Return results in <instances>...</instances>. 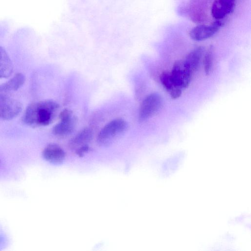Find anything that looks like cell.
<instances>
[{"mask_svg":"<svg viewBox=\"0 0 251 251\" xmlns=\"http://www.w3.org/2000/svg\"><path fill=\"white\" fill-rule=\"evenodd\" d=\"M58 109V104L51 100L33 103L27 107L23 121L32 126H46L52 122Z\"/></svg>","mask_w":251,"mask_h":251,"instance_id":"6da1fadb","label":"cell"},{"mask_svg":"<svg viewBox=\"0 0 251 251\" xmlns=\"http://www.w3.org/2000/svg\"><path fill=\"white\" fill-rule=\"evenodd\" d=\"M127 128V124L122 119L111 121L100 130L97 136V142L101 146L110 145L115 139L125 132Z\"/></svg>","mask_w":251,"mask_h":251,"instance_id":"7a4b0ae2","label":"cell"},{"mask_svg":"<svg viewBox=\"0 0 251 251\" xmlns=\"http://www.w3.org/2000/svg\"><path fill=\"white\" fill-rule=\"evenodd\" d=\"M162 99L157 93L148 95L142 101L139 107L138 118L143 122L153 116L161 108Z\"/></svg>","mask_w":251,"mask_h":251,"instance_id":"3957f363","label":"cell"},{"mask_svg":"<svg viewBox=\"0 0 251 251\" xmlns=\"http://www.w3.org/2000/svg\"><path fill=\"white\" fill-rule=\"evenodd\" d=\"M22 110V105L18 100L0 93V118L11 120L17 116Z\"/></svg>","mask_w":251,"mask_h":251,"instance_id":"277c9868","label":"cell"},{"mask_svg":"<svg viewBox=\"0 0 251 251\" xmlns=\"http://www.w3.org/2000/svg\"><path fill=\"white\" fill-rule=\"evenodd\" d=\"M60 121L53 128V133L58 137H64L71 134L74 130L76 119L73 112L68 109L63 110L59 114Z\"/></svg>","mask_w":251,"mask_h":251,"instance_id":"5b68a950","label":"cell"},{"mask_svg":"<svg viewBox=\"0 0 251 251\" xmlns=\"http://www.w3.org/2000/svg\"><path fill=\"white\" fill-rule=\"evenodd\" d=\"M170 74L175 85L182 89L189 86L193 75L183 60L177 61L174 63Z\"/></svg>","mask_w":251,"mask_h":251,"instance_id":"8992f818","label":"cell"},{"mask_svg":"<svg viewBox=\"0 0 251 251\" xmlns=\"http://www.w3.org/2000/svg\"><path fill=\"white\" fill-rule=\"evenodd\" d=\"M221 20H217L210 25H198L192 28L189 32L190 38L195 41L206 40L214 35L222 26Z\"/></svg>","mask_w":251,"mask_h":251,"instance_id":"52a82bcc","label":"cell"},{"mask_svg":"<svg viewBox=\"0 0 251 251\" xmlns=\"http://www.w3.org/2000/svg\"><path fill=\"white\" fill-rule=\"evenodd\" d=\"M235 0H215L211 7L212 16L216 20H221L234 10Z\"/></svg>","mask_w":251,"mask_h":251,"instance_id":"ba28073f","label":"cell"},{"mask_svg":"<svg viewBox=\"0 0 251 251\" xmlns=\"http://www.w3.org/2000/svg\"><path fill=\"white\" fill-rule=\"evenodd\" d=\"M42 154L46 161L54 164H61L66 157L63 149L55 144L47 145L43 150Z\"/></svg>","mask_w":251,"mask_h":251,"instance_id":"9c48e42d","label":"cell"},{"mask_svg":"<svg viewBox=\"0 0 251 251\" xmlns=\"http://www.w3.org/2000/svg\"><path fill=\"white\" fill-rule=\"evenodd\" d=\"M93 132L89 127H85L80 131L69 143L70 148L75 151L79 148L87 145L92 139Z\"/></svg>","mask_w":251,"mask_h":251,"instance_id":"30bf717a","label":"cell"},{"mask_svg":"<svg viewBox=\"0 0 251 251\" xmlns=\"http://www.w3.org/2000/svg\"><path fill=\"white\" fill-rule=\"evenodd\" d=\"M202 52V47H198L190 52L183 60L185 65L193 74L198 68Z\"/></svg>","mask_w":251,"mask_h":251,"instance_id":"8fae6325","label":"cell"},{"mask_svg":"<svg viewBox=\"0 0 251 251\" xmlns=\"http://www.w3.org/2000/svg\"><path fill=\"white\" fill-rule=\"evenodd\" d=\"M13 71V64L6 50L0 46V78H7Z\"/></svg>","mask_w":251,"mask_h":251,"instance_id":"7c38bea8","label":"cell"},{"mask_svg":"<svg viewBox=\"0 0 251 251\" xmlns=\"http://www.w3.org/2000/svg\"><path fill=\"white\" fill-rule=\"evenodd\" d=\"M25 78L22 73H17L8 81L0 85V93L16 91L25 83Z\"/></svg>","mask_w":251,"mask_h":251,"instance_id":"4fadbf2b","label":"cell"},{"mask_svg":"<svg viewBox=\"0 0 251 251\" xmlns=\"http://www.w3.org/2000/svg\"><path fill=\"white\" fill-rule=\"evenodd\" d=\"M214 58V49L212 46L208 48L205 52L203 58V68L205 73L209 75L212 68Z\"/></svg>","mask_w":251,"mask_h":251,"instance_id":"5bb4252c","label":"cell"},{"mask_svg":"<svg viewBox=\"0 0 251 251\" xmlns=\"http://www.w3.org/2000/svg\"><path fill=\"white\" fill-rule=\"evenodd\" d=\"M159 78L164 88L169 93L175 88H178L175 85L172 80L170 73L167 72H162L160 75Z\"/></svg>","mask_w":251,"mask_h":251,"instance_id":"9a60e30c","label":"cell"},{"mask_svg":"<svg viewBox=\"0 0 251 251\" xmlns=\"http://www.w3.org/2000/svg\"><path fill=\"white\" fill-rule=\"evenodd\" d=\"M90 150V147L87 145H85L79 148L75 151L76 154L79 156H82L85 153H86Z\"/></svg>","mask_w":251,"mask_h":251,"instance_id":"2e32d148","label":"cell"}]
</instances>
